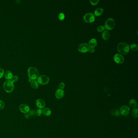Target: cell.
Listing matches in <instances>:
<instances>
[{
    "label": "cell",
    "instance_id": "cell-4",
    "mask_svg": "<svg viewBox=\"0 0 138 138\" xmlns=\"http://www.w3.org/2000/svg\"><path fill=\"white\" fill-rule=\"evenodd\" d=\"M115 21L112 18H109L105 22V28L109 30H111L113 29L115 26Z\"/></svg>",
    "mask_w": 138,
    "mask_h": 138
},
{
    "label": "cell",
    "instance_id": "cell-16",
    "mask_svg": "<svg viewBox=\"0 0 138 138\" xmlns=\"http://www.w3.org/2000/svg\"><path fill=\"white\" fill-rule=\"evenodd\" d=\"M13 74L11 71H7L4 73V77L7 80H10L13 77Z\"/></svg>",
    "mask_w": 138,
    "mask_h": 138
},
{
    "label": "cell",
    "instance_id": "cell-8",
    "mask_svg": "<svg viewBox=\"0 0 138 138\" xmlns=\"http://www.w3.org/2000/svg\"><path fill=\"white\" fill-rule=\"evenodd\" d=\"M90 47L86 43H83L79 45L78 47L79 51L81 53H85L88 51Z\"/></svg>",
    "mask_w": 138,
    "mask_h": 138
},
{
    "label": "cell",
    "instance_id": "cell-17",
    "mask_svg": "<svg viewBox=\"0 0 138 138\" xmlns=\"http://www.w3.org/2000/svg\"><path fill=\"white\" fill-rule=\"evenodd\" d=\"M103 13V9L101 8H98L94 11V16H101Z\"/></svg>",
    "mask_w": 138,
    "mask_h": 138
},
{
    "label": "cell",
    "instance_id": "cell-21",
    "mask_svg": "<svg viewBox=\"0 0 138 138\" xmlns=\"http://www.w3.org/2000/svg\"><path fill=\"white\" fill-rule=\"evenodd\" d=\"M131 50L134 51H136L138 50V46L137 44H132L130 46Z\"/></svg>",
    "mask_w": 138,
    "mask_h": 138
},
{
    "label": "cell",
    "instance_id": "cell-31",
    "mask_svg": "<svg viewBox=\"0 0 138 138\" xmlns=\"http://www.w3.org/2000/svg\"><path fill=\"white\" fill-rule=\"evenodd\" d=\"M4 74V71L3 68H0V79L3 77Z\"/></svg>",
    "mask_w": 138,
    "mask_h": 138
},
{
    "label": "cell",
    "instance_id": "cell-12",
    "mask_svg": "<svg viewBox=\"0 0 138 138\" xmlns=\"http://www.w3.org/2000/svg\"><path fill=\"white\" fill-rule=\"evenodd\" d=\"M55 96L57 99H61L64 96V90L60 89H59L56 91Z\"/></svg>",
    "mask_w": 138,
    "mask_h": 138
},
{
    "label": "cell",
    "instance_id": "cell-26",
    "mask_svg": "<svg viewBox=\"0 0 138 138\" xmlns=\"http://www.w3.org/2000/svg\"><path fill=\"white\" fill-rule=\"evenodd\" d=\"M59 20H60V21H63L64 20V18H65V15L63 13H60L59 15Z\"/></svg>",
    "mask_w": 138,
    "mask_h": 138
},
{
    "label": "cell",
    "instance_id": "cell-20",
    "mask_svg": "<svg viewBox=\"0 0 138 138\" xmlns=\"http://www.w3.org/2000/svg\"><path fill=\"white\" fill-rule=\"evenodd\" d=\"M131 115L134 118H137L138 117V109L137 108L133 109L131 112Z\"/></svg>",
    "mask_w": 138,
    "mask_h": 138
},
{
    "label": "cell",
    "instance_id": "cell-13",
    "mask_svg": "<svg viewBox=\"0 0 138 138\" xmlns=\"http://www.w3.org/2000/svg\"><path fill=\"white\" fill-rule=\"evenodd\" d=\"M97 40L95 38H93L91 39L89 42V45L88 46L90 48H94L96 46H97Z\"/></svg>",
    "mask_w": 138,
    "mask_h": 138
},
{
    "label": "cell",
    "instance_id": "cell-9",
    "mask_svg": "<svg viewBox=\"0 0 138 138\" xmlns=\"http://www.w3.org/2000/svg\"><path fill=\"white\" fill-rule=\"evenodd\" d=\"M113 59L115 63L118 64H122L124 61V56L120 54H117L115 55Z\"/></svg>",
    "mask_w": 138,
    "mask_h": 138
},
{
    "label": "cell",
    "instance_id": "cell-3",
    "mask_svg": "<svg viewBox=\"0 0 138 138\" xmlns=\"http://www.w3.org/2000/svg\"><path fill=\"white\" fill-rule=\"evenodd\" d=\"M3 89L7 93H11L14 88V84L11 80H7L3 85Z\"/></svg>",
    "mask_w": 138,
    "mask_h": 138
},
{
    "label": "cell",
    "instance_id": "cell-7",
    "mask_svg": "<svg viewBox=\"0 0 138 138\" xmlns=\"http://www.w3.org/2000/svg\"><path fill=\"white\" fill-rule=\"evenodd\" d=\"M119 112L121 115L124 116H126L129 113L130 109L128 106L123 105L120 107Z\"/></svg>",
    "mask_w": 138,
    "mask_h": 138
},
{
    "label": "cell",
    "instance_id": "cell-32",
    "mask_svg": "<svg viewBox=\"0 0 138 138\" xmlns=\"http://www.w3.org/2000/svg\"><path fill=\"white\" fill-rule=\"evenodd\" d=\"M88 51H89V52H90V53H94V51H95V50H94V49L92 48H90V47L89 50H88Z\"/></svg>",
    "mask_w": 138,
    "mask_h": 138
},
{
    "label": "cell",
    "instance_id": "cell-5",
    "mask_svg": "<svg viewBox=\"0 0 138 138\" xmlns=\"http://www.w3.org/2000/svg\"><path fill=\"white\" fill-rule=\"evenodd\" d=\"M37 79V81L38 84L42 85H45L47 84L50 81V79L49 77L44 75L39 76Z\"/></svg>",
    "mask_w": 138,
    "mask_h": 138
},
{
    "label": "cell",
    "instance_id": "cell-18",
    "mask_svg": "<svg viewBox=\"0 0 138 138\" xmlns=\"http://www.w3.org/2000/svg\"><path fill=\"white\" fill-rule=\"evenodd\" d=\"M129 105L132 108H136L137 106V102L134 99H131L129 101Z\"/></svg>",
    "mask_w": 138,
    "mask_h": 138
},
{
    "label": "cell",
    "instance_id": "cell-22",
    "mask_svg": "<svg viewBox=\"0 0 138 138\" xmlns=\"http://www.w3.org/2000/svg\"><path fill=\"white\" fill-rule=\"evenodd\" d=\"M28 113L29 114L30 117H33L36 115V111L34 110H30V111Z\"/></svg>",
    "mask_w": 138,
    "mask_h": 138
},
{
    "label": "cell",
    "instance_id": "cell-19",
    "mask_svg": "<svg viewBox=\"0 0 138 138\" xmlns=\"http://www.w3.org/2000/svg\"><path fill=\"white\" fill-rule=\"evenodd\" d=\"M30 85H31V87L35 89H37L39 86L38 83V81H36V80H33L30 82Z\"/></svg>",
    "mask_w": 138,
    "mask_h": 138
},
{
    "label": "cell",
    "instance_id": "cell-2",
    "mask_svg": "<svg viewBox=\"0 0 138 138\" xmlns=\"http://www.w3.org/2000/svg\"><path fill=\"white\" fill-rule=\"evenodd\" d=\"M28 75L29 78L33 80H35L39 77V73L35 67H30L28 70Z\"/></svg>",
    "mask_w": 138,
    "mask_h": 138
},
{
    "label": "cell",
    "instance_id": "cell-28",
    "mask_svg": "<svg viewBox=\"0 0 138 138\" xmlns=\"http://www.w3.org/2000/svg\"><path fill=\"white\" fill-rule=\"evenodd\" d=\"M99 2V0H90V3L93 5H95L98 3V2Z\"/></svg>",
    "mask_w": 138,
    "mask_h": 138
},
{
    "label": "cell",
    "instance_id": "cell-27",
    "mask_svg": "<svg viewBox=\"0 0 138 138\" xmlns=\"http://www.w3.org/2000/svg\"><path fill=\"white\" fill-rule=\"evenodd\" d=\"M18 77L17 76L14 75L13 76V77H12V79L10 80H11L13 83L16 82L18 81Z\"/></svg>",
    "mask_w": 138,
    "mask_h": 138
},
{
    "label": "cell",
    "instance_id": "cell-10",
    "mask_svg": "<svg viewBox=\"0 0 138 138\" xmlns=\"http://www.w3.org/2000/svg\"><path fill=\"white\" fill-rule=\"evenodd\" d=\"M19 109L22 113L26 114L28 113L30 111V107L26 104H21L19 107Z\"/></svg>",
    "mask_w": 138,
    "mask_h": 138
},
{
    "label": "cell",
    "instance_id": "cell-24",
    "mask_svg": "<svg viewBox=\"0 0 138 138\" xmlns=\"http://www.w3.org/2000/svg\"><path fill=\"white\" fill-rule=\"evenodd\" d=\"M42 113H43V111L42 109H38L36 111V115H37L38 116H41Z\"/></svg>",
    "mask_w": 138,
    "mask_h": 138
},
{
    "label": "cell",
    "instance_id": "cell-34",
    "mask_svg": "<svg viewBox=\"0 0 138 138\" xmlns=\"http://www.w3.org/2000/svg\"><path fill=\"white\" fill-rule=\"evenodd\" d=\"M33 81V80L32 79H31L30 78H29V82H31V81Z\"/></svg>",
    "mask_w": 138,
    "mask_h": 138
},
{
    "label": "cell",
    "instance_id": "cell-1",
    "mask_svg": "<svg viewBox=\"0 0 138 138\" xmlns=\"http://www.w3.org/2000/svg\"><path fill=\"white\" fill-rule=\"evenodd\" d=\"M117 50L120 54L125 55L129 51V46L126 43L121 42L117 45Z\"/></svg>",
    "mask_w": 138,
    "mask_h": 138
},
{
    "label": "cell",
    "instance_id": "cell-11",
    "mask_svg": "<svg viewBox=\"0 0 138 138\" xmlns=\"http://www.w3.org/2000/svg\"><path fill=\"white\" fill-rule=\"evenodd\" d=\"M36 105L38 109H42L45 108L46 106V103L42 99H38L36 101Z\"/></svg>",
    "mask_w": 138,
    "mask_h": 138
},
{
    "label": "cell",
    "instance_id": "cell-15",
    "mask_svg": "<svg viewBox=\"0 0 138 138\" xmlns=\"http://www.w3.org/2000/svg\"><path fill=\"white\" fill-rule=\"evenodd\" d=\"M110 33L109 32L105 30L103 32L102 34V38L105 40H108L110 38Z\"/></svg>",
    "mask_w": 138,
    "mask_h": 138
},
{
    "label": "cell",
    "instance_id": "cell-23",
    "mask_svg": "<svg viewBox=\"0 0 138 138\" xmlns=\"http://www.w3.org/2000/svg\"><path fill=\"white\" fill-rule=\"evenodd\" d=\"M111 113L113 115H115V116H118L119 115L120 113V112L118 111V110L116 109L113 110Z\"/></svg>",
    "mask_w": 138,
    "mask_h": 138
},
{
    "label": "cell",
    "instance_id": "cell-25",
    "mask_svg": "<svg viewBox=\"0 0 138 138\" xmlns=\"http://www.w3.org/2000/svg\"><path fill=\"white\" fill-rule=\"evenodd\" d=\"M105 29V28L104 26L100 25L98 26L97 28V30L99 32H102L103 31H104Z\"/></svg>",
    "mask_w": 138,
    "mask_h": 138
},
{
    "label": "cell",
    "instance_id": "cell-29",
    "mask_svg": "<svg viewBox=\"0 0 138 138\" xmlns=\"http://www.w3.org/2000/svg\"><path fill=\"white\" fill-rule=\"evenodd\" d=\"M5 107V104L4 102L0 100V110L3 109Z\"/></svg>",
    "mask_w": 138,
    "mask_h": 138
},
{
    "label": "cell",
    "instance_id": "cell-33",
    "mask_svg": "<svg viewBox=\"0 0 138 138\" xmlns=\"http://www.w3.org/2000/svg\"><path fill=\"white\" fill-rule=\"evenodd\" d=\"M25 118H26V119H29V118L30 116L29 113H27L25 114Z\"/></svg>",
    "mask_w": 138,
    "mask_h": 138
},
{
    "label": "cell",
    "instance_id": "cell-6",
    "mask_svg": "<svg viewBox=\"0 0 138 138\" xmlns=\"http://www.w3.org/2000/svg\"><path fill=\"white\" fill-rule=\"evenodd\" d=\"M84 20L86 23H92L95 20V16L92 13H87L84 16Z\"/></svg>",
    "mask_w": 138,
    "mask_h": 138
},
{
    "label": "cell",
    "instance_id": "cell-30",
    "mask_svg": "<svg viewBox=\"0 0 138 138\" xmlns=\"http://www.w3.org/2000/svg\"><path fill=\"white\" fill-rule=\"evenodd\" d=\"M65 86V84H64V83L61 82L60 83L59 85V87L60 89L63 90Z\"/></svg>",
    "mask_w": 138,
    "mask_h": 138
},
{
    "label": "cell",
    "instance_id": "cell-14",
    "mask_svg": "<svg viewBox=\"0 0 138 138\" xmlns=\"http://www.w3.org/2000/svg\"><path fill=\"white\" fill-rule=\"evenodd\" d=\"M43 113L44 114V115L46 116H50L51 114V111L50 109L47 108V107H45L43 109Z\"/></svg>",
    "mask_w": 138,
    "mask_h": 138
}]
</instances>
